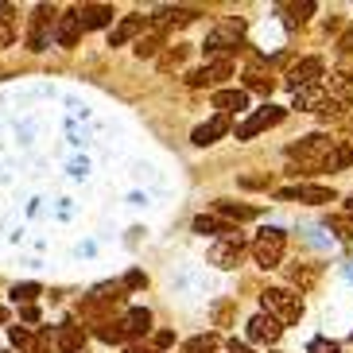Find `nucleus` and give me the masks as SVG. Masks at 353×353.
Segmentation results:
<instances>
[{"mask_svg":"<svg viewBox=\"0 0 353 353\" xmlns=\"http://www.w3.org/2000/svg\"><path fill=\"white\" fill-rule=\"evenodd\" d=\"M132 353H156V350H140V345H136V350Z\"/></svg>","mask_w":353,"mask_h":353,"instance_id":"40","label":"nucleus"},{"mask_svg":"<svg viewBox=\"0 0 353 353\" xmlns=\"http://www.w3.org/2000/svg\"><path fill=\"white\" fill-rule=\"evenodd\" d=\"M334 144H338V140H330L326 132H311V136H303V140H295V144L288 148V159L295 163V175H299V167L303 171H322V167H326V156L334 152Z\"/></svg>","mask_w":353,"mask_h":353,"instance_id":"1","label":"nucleus"},{"mask_svg":"<svg viewBox=\"0 0 353 353\" xmlns=\"http://www.w3.org/2000/svg\"><path fill=\"white\" fill-rule=\"evenodd\" d=\"M4 319H8V311H4V307H0V322H4Z\"/></svg>","mask_w":353,"mask_h":353,"instance_id":"41","label":"nucleus"},{"mask_svg":"<svg viewBox=\"0 0 353 353\" xmlns=\"http://www.w3.org/2000/svg\"><path fill=\"white\" fill-rule=\"evenodd\" d=\"M113 20H117L113 4H82V8H78V23H82V32H90V28H109Z\"/></svg>","mask_w":353,"mask_h":353,"instance_id":"12","label":"nucleus"},{"mask_svg":"<svg viewBox=\"0 0 353 353\" xmlns=\"http://www.w3.org/2000/svg\"><path fill=\"white\" fill-rule=\"evenodd\" d=\"M322 94L330 97V101H338V105H345V109H350V105H353V74L350 70L330 74V85H326Z\"/></svg>","mask_w":353,"mask_h":353,"instance_id":"14","label":"nucleus"},{"mask_svg":"<svg viewBox=\"0 0 353 353\" xmlns=\"http://www.w3.org/2000/svg\"><path fill=\"white\" fill-rule=\"evenodd\" d=\"M280 334H283V326H280L276 319H268L264 311H260V314H252V319H249V338H252V342L276 345V342H280Z\"/></svg>","mask_w":353,"mask_h":353,"instance_id":"11","label":"nucleus"},{"mask_svg":"<svg viewBox=\"0 0 353 353\" xmlns=\"http://www.w3.org/2000/svg\"><path fill=\"white\" fill-rule=\"evenodd\" d=\"M97 338H101V342H125V330H121V322H113V319H101L97 322Z\"/></svg>","mask_w":353,"mask_h":353,"instance_id":"26","label":"nucleus"},{"mask_svg":"<svg viewBox=\"0 0 353 353\" xmlns=\"http://www.w3.org/2000/svg\"><path fill=\"white\" fill-rule=\"evenodd\" d=\"M229 353H252L249 345H241V342H229Z\"/></svg>","mask_w":353,"mask_h":353,"instance_id":"39","label":"nucleus"},{"mask_svg":"<svg viewBox=\"0 0 353 353\" xmlns=\"http://www.w3.org/2000/svg\"><path fill=\"white\" fill-rule=\"evenodd\" d=\"M225 132H229V121L225 117H214V121H206V125H198L190 140H194L198 148H210V144H218V136H225Z\"/></svg>","mask_w":353,"mask_h":353,"instance_id":"17","label":"nucleus"},{"mask_svg":"<svg viewBox=\"0 0 353 353\" xmlns=\"http://www.w3.org/2000/svg\"><path fill=\"white\" fill-rule=\"evenodd\" d=\"M218 218L229 221V225H237V221H252V218H256V210H252V206H237V202H218Z\"/></svg>","mask_w":353,"mask_h":353,"instance_id":"23","label":"nucleus"},{"mask_svg":"<svg viewBox=\"0 0 353 353\" xmlns=\"http://www.w3.org/2000/svg\"><path fill=\"white\" fill-rule=\"evenodd\" d=\"M183 59H187V47H171V51L159 59V66H163V70H175V66H183Z\"/></svg>","mask_w":353,"mask_h":353,"instance_id":"29","label":"nucleus"},{"mask_svg":"<svg viewBox=\"0 0 353 353\" xmlns=\"http://www.w3.org/2000/svg\"><path fill=\"white\" fill-rule=\"evenodd\" d=\"M241 187H268V175H245Z\"/></svg>","mask_w":353,"mask_h":353,"instance_id":"37","label":"nucleus"},{"mask_svg":"<svg viewBox=\"0 0 353 353\" xmlns=\"http://www.w3.org/2000/svg\"><path fill=\"white\" fill-rule=\"evenodd\" d=\"M121 330H125V338H136V334H148L152 330V314L144 311V307H132V311L121 319Z\"/></svg>","mask_w":353,"mask_h":353,"instance_id":"19","label":"nucleus"},{"mask_svg":"<svg viewBox=\"0 0 353 353\" xmlns=\"http://www.w3.org/2000/svg\"><path fill=\"white\" fill-rule=\"evenodd\" d=\"M245 82H249V90H256V94H264V97H272V78H264V66L260 63H252L249 66V74H245ZM249 90H245V94H249Z\"/></svg>","mask_w":353,"mask_h":353,"instance_id":"24","label":"nucleus"},{"mask_svg":"<svg viewBox=\"0 0 353 353\" xmlns=\"http://www.w3.org/2000/svg\"><path fill=\"white\" fill-rule=\"evenodd\" d=\"M194 233H214V237H237V225H229V221H221V218H194Z\"/></svg>","mask_w":353,"mask_h":353,"instance_id":"22","label":"nucleus"},{"mask_svg":"<svg viewBox=\"0 0 353 353\" xmlns=\"http://www.w3.org/2000/svg\"><path fill=\"white\" fill-rule=\"evenodd\" d=\"M54 39H59V47H74V43L82 39V23H78V8L59 12V23H54Z\"/></svg>","mask_w":353,"mask_h":353,"instance_id":"13","label":"nucleus"},{"mask_svg":"<svg viewBox=\"0 0 353 353\" xmlns=\"http://www.w3.org/2000/svg\"><path fill=\"white\" fill-rule=\"evenodd\" d=\"M152 342H156V350H171V345H175V334H171V330H159Z\"/></svg>","mask_w":353,"mask_h":353,"instance_id":"35","label":"nucleus"},{"mask_svg":"<svg viewBox=\"0 0 353 353\" xmlns=\"http://www.w3.org/2000/svg\"><path fill=\"white\" fill-rule=\"evenodd\" d=\"M54 23H59V8H54V4H39L35 16H32V28H28V47H32V51H47V47H51Z\"/></svg>","mask_w":353,"mask_h":353,"instance_id":"5","label":"nucleus"},{"mask_svg":"<svg viewBox=\"0 0 353 353\" xmlns=\"http://www.w3.org/2000/svg\"><path fill=\"white\" fill-rule=\"evenodd\" d=\"M148 20L144 16H125V20L113 28V35H109V47H125L128 39H136V35H144Z\"/></svg>","mask_w":353,"mask_h":353,"instance_id":"15","label":"nucleus"},{"mask_svg":"<svg viewBox=\"0 0 353 353\" xmlns=\"http://www.w3.org/2000/svg\"><path fill=\"white\" fill-rule=\"evenodd\" d=\"M241 35H245V23H241V20H225L221 28H214V32L206 35L202 51L214 54V63H218V59H229V54L241 47Z\"/></svg>","mask_w":353,"mask_h":353,"instance_id":"3","label":"nucleus"},{"mask_svg":"<svg viewBox=\"0 0 353 353\" xmlns=\"http://www.w3.org/2000/svg\"><path fill=\"white\" fill-rule=\"evenodd\" d=\"M283 113H288V109H280V105H264V109H256L249 121H241V125H237V140H252L256 132H264V128H272V125H280Z\"/></svg>","mask_w":353,"mask_h":353,"instance_id":"6","label":"nucleus"},{"mask_svg":"<svg viewBox=\"0 0 353 353\" xmlns=\"http://www.w3.org/2000/svg\"><path fill=\"white\" fill-rule=\"evenodd\" d=\"M319 78H322V59H303V63H295L288 70V85H291V94L295 90H307V85H319Z\"/></svg>","mask_w":353,"mask_h":353,"instance_id":"8","label":"nucleus"},{"mask_svg":"<svg viewBox=\"0 0 353 353\" xmlns=\"http://www.w3.org/2000/svg\"><path fill=\"white\" fill-rule=\"evenodd\" d=\"M20 319H23V322H35V319H39V311H35V307H23Z\"/></svg>","mask_w":353,"mask_h":353,"instance_id":"38","label":"nucleus"},{"mask_svg":"<svg viewBox=\"0 0 353 353\" xmlns=\"http://www.w3.org/2000/svg\"><path fill=\"white\" fill-rule=\"evenodd\" d=\"M353 163V148L350 144H334V152L326 156V167L322 171H345Z\"/></svg>","mask_w":353,"mask_h":353,"instance_id":"25","label":"nucleus"},{"mask_svg":"<svg viewBox=\"0 0 353 353\" xmlns=\"http://www.w3.org/2000/svg\"><path fill=\"white\" fill-rule=\"evenodd\" d=\"M8 338H12V345H20V350H35V338H32L28 330H23V326H12Z\"/></svg>","mask_w":353,"mask_h":353,"instance_id":"30","label":"nucleus"},{"mask_svg":"<svg viewBox=\"0 0 353 353\" xmlns=\"http://www.w3.org/2000/svg\"><path fill=\"white\" fill-rule=\"evenodd\" d=\"M345 210H350V214H353V198H350V202H345Z\"/></svg>","mask_w":353,"mask_h":353,"instance_id":"42","label":"nucleus"},{"mask_svg":"<svg viewBox=\"0 0 353 353\" xmlns=\"http://www.w3.org/2000/svg\"><path fill=\"white\" fill-rule=\"evenodd\" d=\"M276 198H288V202H307V206H326L334 202V190L330 187H311V183H299V187H283L276 190Z\"/></svg>","mask_w":353,"mask_h":353,"instance_id":"7","label":"nucleus"},{"mask_svg":"<svg viewBox=\"0 0 353 353\" xmlns=\"http://www.w3.org/2000/svg\"><path fill=\"white\" fill-rule=\"evenodd\" d=\"M214 109H221V117L245 113V109H249V94H245V90H218V94H214Z\"/></svg>","mask_w":353,"mask_h":353,"instance_id":"16","label":"nucleus"},{"mask_svg":"<svg viewBox=\"0 0 353 353\" xmlns=\"http://www.w3.org/2000/svg\"><path fill=\"white\" fill-rule=\"evenodd\" d=\"M229 74H233V63H229V59H218V63H210V66L190 74L187 85H194V90H202V85H221Z\"/></svg>","mask_w":353,"mask_h":353,"instance_id":"10","label":"nucleus"},{"mask_svg":"<svg viewBox=\"0 0 353 353\" xmlns=\"http://www.w3.org/2000/svg\"><path fill=\"white\" fill-rule=\"evenodd\" d=\"M307 353H338V342H330V338H314V342L307 345Z\"/></svg>","mask_w":353,"mask_h":353,"instance_id":"32","label":"nucleus"},{"mask_svg":"<svg viewBox=\"0 0 353 353\" xmlns=\"http://www.w3.org/2000/svg\"><path fill=\"white\" fill-rule=\"evenodd\" d=\"M59 350L63 353H82V345H85V330L82 326H74V322H66V326H59Z\"/></svg>","mask_w":353,"mask_h":353,"instance_id":"18","label":"nucleus"},{"mask_svg":"<svg viewBox=\"0 0 353 353\" xmlns=\"http://www.w3.org/2000/svg\"><path fill=\"white\" fill-rule=\"evenodd\" d=\"M291 280L299 283V288H311V283H314V272H307V268H291Z\"/></svg>","mask_w":353,"mask_h":353,"instance_id":"34","label":"nucleus"},{"mask_svg":"<svg viewBox=\"0 0 353 353\" xmlns=\"http://www.w3.org/2000/svg\"><path fill=\"white\" fill-rule=\"evenodd\" d=\"M338 51H342V54H353V23L342 32V39H338Z\"/></svg>","mask_w":353,"mask_h":353,"instance_id":"36","label":"nucleus"},{"mask_svg":"<svg viewBox=\"0 0 353 353\" xmlns=\"http://www.w3.org/2000/svg\"><path fill=\"white\" fill-rule=\"evenodd\" d=\"M241 256H245V237H225V241H218L214 245V252H210V260L218 264V268H237L241 264Z\"/></svg>","mask_w":353,"mask_h":353,"instance_id":"9","label":"nucleus"},{"mask_svg":"<svg viewBox=\"0 0 353 353\" xmlns=\"http://www.w3.org/2000/svg\"><path fill=\"white\" fill-rule=\"evenodd\" d=\"M35 295H39V283H16L12 288V303H20V307H32Z\"/></svg>","mask_w":353,"mask_h":353,"instance_id":"27","label":"nucleus"},{"mask_svg":"<svg viewBox=\"0 0 353 353\" xmlns=\"http://www.w3.org/2000/svg\"><path fill=\"white\" fill-rule=\"evenodd\" d=\"M121 283H125V291H140V288L148 283V276H144V272H128V276H125Z\"/></svg>","mask_w":353,"mask_h":353,"instance_id":"33","label":"nucleus"},{"mask_svg":"<svg viewBox=\"0 0 353 353\" xmlns=\"http://www.w3.org/2000/svg\"><path fill=\"white\" fill-rule=\"evenodd\" d=\"M326 101V94H322L319 85H307V90H295V94H291V109H303V113H319V105Z\"/></svg>","mask_w":353,"mask_h":353,"instance_id":"20","label":"nucleus"},{"mask_svg":"<svg viewBox=\"0 0 353 353\" xmlns=\"http://www.w3.org/2000/svg\"><path fill=\"white\" fill-rule=\"evenodd\" d=\"M260 303H264V314H268V319H276L280 326H291V322L303 319V299L295 295V291H288V288L260 291Z\"/></svg>","mask_w":353,"mask_h":353,"instance_id":"2","label":"nucleus"},{"mask_svg":"<svg viewBox=\"0 0 353 353\" xmlns=\"http://www.w3.org/2000/svg\"><path fill=\"white\" fill-rule=\"evenodd\" d=\"M288 12H295V16H291V28H295V23H303V20H307V16H311V12H314V4H311V0H303V4H288Z\"/></svg>","mask_w":353,"mask_h":353,"instance_id":"31","label":"nucleus"},{"mask_svg":"<svg viewBox=\"0 0 353 353\" xmlns=\"http://www.w3.org/2000/svg\"><path fill=\"white\" fill-rule=\"evenodd\" d=\"M283 249H288V237H283V229H260V237L252 241V260H256L260 268H280L283 260Z\"/></svg>","mask_w":353,"mask_h":353,"instance_id":"4","label":"nucleus"},{"mask_svg":"<svg viewBox=\"0 0 353 353\" xmlns=\"http://www.w3.org/2000/svg\"><path fill=\"white\" fill-rule=\"evenodd\" d=\"M214 350H218V338L214 334H202V338L187 342V353H214Z\"/></svg>","mask_w":353,"mask_h":353,"instance_id":"28","label":"nucleus"},{"mask_svg":"<svg viewBox=\"0 0 353 353\" xmlns=\"http://www.w3.org/2000/svg\"><path fill=\"white\" fill-rule=\"evenodd\" d=\"M144 32H148V35H140V43H136V54H140V59H156L159 47H163V39H167V32H159V28H152V23H148Z\"/></svg>","mask_w":353,"mask_h":353,"instance_id":"21","label":"nucleus"}]
</instances>
